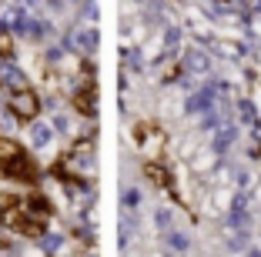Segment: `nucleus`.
<instances>
[{"label": "nucleus", "mask_w": 261, "mask_h": 257, "mask_svg": "<svg viewBox=\"0 0 261 257\" xmlns=\"http://www.w3.org/2000/svg\"><path fill=\"white\" fill-rule=\"evenodd\" d=\"M10 110H14L17 117H23V121H27V117H34V113H37V97H34L31 91L14 94V97H10Z\"/></svg>", "instance_id": "1"}]
</instances>
